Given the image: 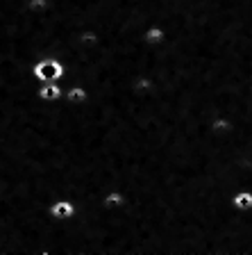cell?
Segmentation results:
<instances>
[{"mask_svg": "<svg viewBox=\"0 0 252 255\" xmlns=\"http://www.w3.org/2000/svg\"><path fill=\"white\" fill-rule=\"evenodd\" d=\"M232 205L237 207V210H250L252 207V191H239V194H234Z\"/></svg>", "mask_w": 252, "mask_h": 255, "instance_id": "5b68a950", "label": "cell"}, {"mask_svg": "<svg viewBox=\"0 0 252 255\" xmlns=\"http://www.w3.org/2000/svg\"><path fill=\"white\" fill-rule=\"evenodd\" d=\"M32 71H34V78L39 82H62L66 78V64H64V59L55 57V55L37 59Z\"/></svg>", "mask_w": 252, "mask_h": 255, "instance_id": "6da1fadb", "label": "cell"}, {"mask_svg": "<svg viewBox=\"0 0 252 255\" xmlns=\"http://www.w3.org/2000/svg\"><path fill=\"white\" fill-rule=\"evenodd\" d=\"M50 214H53L57 221H71V219L78 217V205H75L71 198H57V201L50 205Z\"/></svg>", "mask_w": 252, "mask_h": 255, "instance_id": "7a4b0ae2", "label": "cell"}, {"mask_svg": "<svg viewBox=\"0 0 252 255\" xmlns=\"http://www.w3.org/2000/svg\"><path fill=\"white\" fill-rule=\"evenodd\" d=\"M86 101H89V89L84 85L75 82V85L64 87V103H69V105H84Z\"/></svg>", "mask_w": 252, "mask_h": 255, "instance_id": "277c9868", "label": "cell"}, {"mask_svg": "<svg viewBox=\"0 0 252 255\" xmlns=\"http://www.w3.org/2000/svg\"><path fill=\"white\" fill-rule=\"evenodd\" d=\"M105 207L107 210H111V207H125V194H121V191H107Z\"/></svg>", "mask_w": 252, "mask_h": 255, "instance_id": "8992f818", "label": "cell"}, {"mask_svg": "<svg viewBox=\"0 0 252 255\" xmlns=\"http://www.w3.org/2000/svg\"><path fill=\"white\" fill-rule=\"evenodd\" d=\"M164 39H166V34H164L162 27H150V30L143 34V41H148L150 46H157V43H162Z\"/></svg>", "mask_w": 252, "mask_h": 255, "instance_id": "52a82bcc", "label": "cell"}, {"mask_svg": "<svg viewBox=\"0 0 252 255\" xmlns=\"http://www.w3.org/2000/svg\"><path fill=\"white\" fill-rule=\"evenodd\" d=\"M39 98H41L43 103H62L64 101V85L62 82H41L37 89Z\"/></svg>", "mask_w": 252, "mask_h": 255, "instance_id": "3957f363", "label": "cell"}]
</instances>
